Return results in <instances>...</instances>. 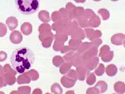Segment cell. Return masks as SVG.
Here are the masks:
<instances>
[{
	"mask_svg": "<svg viewBox=\"0 0 125 94\" xmlns=\"http://www.w3.org/2000/svg\"><path fill=\"white\" fill-rule=\"evenodd\" d=\"M34 59V54L32 51L27 47H22L13 52L10 62L15 72L23 73L32 68Z\"/></svg>",
	"mask_w": 125,
	"mask_h": 94,
	"instance_id": "1",
	"label": "cell"
},
{
	"mask_svg": "<svg viewBox=\"0 0 125 94\" xmlns=\"http://www.w3.org/2000/svg\"><path fill=\"white\" fill-rule=\"evenodd\" d=\"M18 11L23 14H32L40 7V0H15Z\"/></svg>",
	"mask_w": 125,
	"mask_h": 94,
	"instance_id": "2",
	"label": "cell"
},
{
	"mask_svg": "<svg viewBox=\"0 0 125 94\" xmlns=\"http://www.w3.org/2000/svg\"><path fill=\"white\" fill-rule=\"evenodd\" d=\"M6 24L10 29L15 28L18 25V21L14 17H10L6 20Z\"/></svg>",
	"mask_w": 125,
	"mask_h": 94,
	"instance_id": "3",
	"label": "cell"
},
{
	"mask_svg": "<svg viewBox=\"0 0 125 94\" xmlns=\"http://www.w3.org/2000/svg\"><path fill=\"white\" fill-rule=\"evenodd\" d=\"M115 91L118 94H124L125 92V84L123 82H117L114 86Z\"/></svg>",
	"mask_w": 125,
	"mask_h": 94,
	"instance_id": "4",
	"label": "cell"
},
{
	"mask_svg": "<svg viewBox=\"0 0 125 94\" xmlns=\"http://www.w3.org/2000/svg\"><path fill=\"white\" fill-rule=\"evenodd\" d=\"M39 17L43 22H49L50 21L49 14L47 11H41L39 14Z\"/></svg>",
	"mask_w": 125,
	"mask_h": 94,
	"instance_id": "5",
	"label": "cell"
},
{
	"mask_svg": "<svg viewBox=\"0 0 125 94\" xmlns=\"http://www.w3.org/2000/svg\"><path fill=\"white\" fill-rule=\"evenodd\" d=\"M96 86L100 88V92L101 93H103L104 92L106 91L107 88V86L106 84L105 83V82L102 81L98 82L97 84H96Z\"/></svg>",
	"mask_w": 125,
	"mask_h": 94,
	"instance_id": "6",
	"label": "cell"
},
{
	"mask_svg": "<svg viewBox=\"0 0 125 94\" xmlns=\"http://www.w3.org/2000/svg\"><path fill=\"white\" fill-rule=\"evenodd\" d=\"M95 80H96V78H95V76H94V75L93 74H89L88 76L87 83L89 85H92L95 83Z\"/></svg>",
	"mask_w": 125,
	"mask_h": 94,
	"instance_id": "7",
	"label": "cell"
},
{
	"mask_svg": "<svg viewBox=\"0 0 125 94\" xmlns=\"http://www.w3.org/2000/svg\"><path fill=\"white\" fill-rule=\"evenodd\" d=\"M117 72V69L115 67L113 68L112 66H109V67L106 70V73L107 75L109 76H114L115 75Z\"/></svg>",
	"mask_w": 125,
	"mask_h": 94,
	"instance_id": "8",
	"label": "cell"
},
{
	"mask_svg": "<svg viewBox=\"0 0 125 94\" xmlns=\"http://www.w3.org/2000/svg\"><path fill=\"white\" fill-rule=\"evenodd\" d=\"M52 91L53 92H54L56 94H61L62 92V90L60 86L57 84H54L52 86Z\"/></svg>",
	"mask_w": 125,
	"mask_h": 94,
	"instance_id": "9",
	"label": "cell"
},
{
	"mask_svg": "<svg viewBox=\"0 0 125 94\" xmlns=\"http://www.w3.org/2000/svg\"><path fill=\"white\" fill-rule=\"evenodd\" d=\"M87 94H99V91L95 87L90 88L87 91Z\"/></svg>",
	"mask_w": 125,
	"mask_h": 94,
	"instance_id": "10",
	"label": "cell"
},
{
	"mask_svg": "<svg viewBox=\"0 0 125 94\" xmlns=\"http://www.w3.org/2000/svg\"><path fill=\"white\" fill-rule=\"evenodd\" d=\"M99 12L101 13L104 19H106L108 18V17H109V13L106 10H101V11H99Z\"/></svg>",
	"mask_w": 125,
	"mask_h": 94,
	"instance_id": "11",
	"label": "cell"
},
{
	"mask_svg": "<svg viewBox=\"0 0 125 94\" xmlns=\"http://www.w3.org/2000/svg\"><path fill=\"white\" fill-rule=\"evenodd\" d=\"M75 1L77 2H84L85 0H75Z\"/></svg>",
	"mask_w": 125,
	"mask_h": 94,
	"instance_id": "12",
	"label": "cell"
},
{
	"mask_svg": "<svg viewBox=\"0 0 125 94\" xmlns=\"http://www.w3.org/2000/svg\"><path fill=\"white\" fill-rule=\"evenodd\" d=\"M66 94H74L73 93V92H68L67 93H66Z\"/></svg>",
	"mask_w": 125,
	"mask_h": 94,
	"instance_id": "13",
	"label": "cell"
},
{
	"mask_svg": "<svg viewBox=\"0 0 125 94\" xmlns=\"http://www.w3.org/2000/svg\"><path fill=\"white\" fill-rule=\"evenodd\" d=\"M113 1H116V0H113Z\"/></svg>",
	"mask_w": 125,
	"mask_h": 94,
	"instance_id": "14",
	"label": "cell"
},
{
	"mask_svg": "<svg viewBox=\"0 0 125 94\" xmlns=\"http://www.w3.org/2000/svg\"><path fill=\"white\" fill-rule=\"evenodd\" d=\"M95 1H99V0H95Z\"/></svg>",
	"mask_w": 125,
	"mask_h": 94,
	"instance_id": "15",
	"label": "cell"
}]
</instances>
